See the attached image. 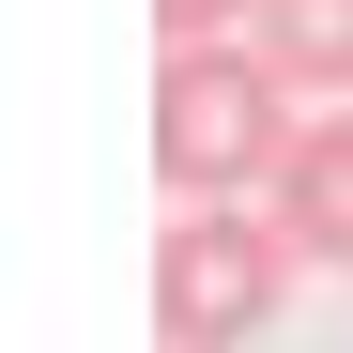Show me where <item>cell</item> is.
Instances as JSON below:
<instances>
[{
  "label": "cell",
  "mask_w": 353,
  "mask_h": 353,
  "mask_svg": "<svg viewBox=\"0 0 353 353\" xmlns=\"http://www.w3.org/2000/svg\"><path fill=\"white\" fill-rule=\"evenodd\" d=\"M292 123H307V108H292V77L246 31L154 62V169H169V200H261L276 154H292Z\"/></svg>",
  "instance_id": "obj_1"
},
{
  "label": "cell",
  "mask_w": 353,
  "mask_h": 353,
  "mask_svg": "<svg viewBox=\"0 0 353 353\" xmlns=\"http://www.w3.org/2000/svg\"><path fill=\"white\" fill-rule=\"evenodd\" d=\"M292 230L276 200H185L154 230V338L169 353H230V338H261L276 323V292H292Z\"/></svg>",
  "instance_id": "obj_2"
},
{
  "label": "cell",
  "mask_w": 353,
  "mask_h": 353,
  "mask_svg": "<svg viewBox=\"0 0 353 353\" xmlns=\"http://www.w3.org/2000/svg\"><path fill=\"white\" fill-rule=\"evenodd\" d=\"M276 230L307 261H353V108H307V123H292V154H276Z\"/></svg>",
  "instance_id": "obj_3"
},
{
  "label": "cell",
  "mask_w": 353,
  "mask_h": 353,
  "mask_svg": "<svg viewBox=\"0 0 353 353\" xmlns=\"http://www.w3.org/2000/svg\"><path fill=\"white\" fill-rule=\"evenodd\" d=\"M246 46H261V62L307 92V108H353V0H261Z\"/></svg>",
  "instance_id": "obj_4"
},
{
  "label": "cell",
  "mask_w": 353,
  "mask_h": 353,
  "mask_svg": "<svg viewBox=\"0 0 353 353\" xmlns=\"http://www.w3.org/2000/svg\"><path fill=\"white\" fill-rule=\"evenodd\" d=\"M246 16H261V0H154V31H169V46H215V31H246Z\"/></svg>",
  "instance_id": "obj_5"
}]
</instances>
